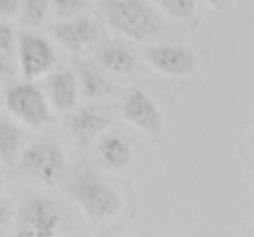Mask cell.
Returning a JSON list of instances; mask_svg holds the SVG:
<instances>
[{
	"mask_svg": "<svg viewBox=\"0 0 254 237\" xmlns=\"http://www.w3.org/2000/svg\"><path fill=\"white\" fill-rule=\"evenodd\" d=\"M145 58L157 70L173 75V77H187V75L195 74V70L198 68L197 56L188 47L153 46L146 49Z\"/></svg>",
	"mask_w": 254,
	"mask_h": 237,
	"instance_id": "obj_8",
	"label": "cell"
},
{
	"mask_svg": "<svg viewBox=\"0 0 254 237\" xmlns=\"http://www.w3.org/2000/svg\"><path fill=\"white\" fill-rule=\"evenodd\" d=\"M21 5L23 2L19 0H0V16H4V18L16 16L18 12H21Z\"/></svg>",
	"mask_w": 254,
	"mask_h": 237,
	"instance_id": "obj_20",
	"label": "cell"
},
{
	"mask_svg": "<svg viewBox=\"0 0 254 237\" xmlns=\"http://www.w3.org/2000/svg\"><path fill=\"white\" fill-rule=\"evenodd\" d=\"M110 124H112V119L106 113L96 112L92 108H82L71 115L70 133L78 145H87L96 136L101 135Z\"/></svg>",
	"mask_w": 254,
	"mask_h": 237,
	"instance_id": "obj_11",
	"label": "cell"
},
{
	"mask_svg": "<svg viewBox=\"0 0 254 237\" xmlns=\"http://www.w3.org/2000/svg\"><path fill=\"white\" fill-rule=\"evenodd\" d=\"M9 218H11V209H9V206L5 202L0 201V230L7 225Z\"/></svg>",
	"mask_w": 254,
	"mask_h": 237,
	"instance_id": "obj_22",
	"label": "cell"
},
{
	"mask_svg": "<svg viewBox=\"0 0 254 237\" xmlns=\"http://www.w3.org/2000/svg\"><path fill=\"white\" fill-rule=\"evenodd\" d=\"M18 58L26 82H33L35 79L49 74L56 65V54L51 44L32 33L18 35Z\"/></svg>",
	"mask_w": 254,
	"mask_h": 237,
	"instance_id": "obj_6",
	"label": "cell"
},
{
	"mask_svg": "<svg viewBox=\"0 0 254 237\" xmlns=\"http://www.w3.org/2000/svg\"><path fill=\"white\" fill-rule=\"evenodd\" d=\"M80 91L89 99H101L113 92V84L105 77V74L85 61H77Z\"/></svg>",
	"mask_w": 254,
	"mask_h": 237,
	"instance_id": "obj_13",
	"label": "cell"
},
{
	"mask_svg": "<svg viewBox=\"0 0 254 237\" xmlns=\"http://www.w3.org/2000/svg\"><path fill=\"white\" fill-rule=\"evenodd\" d=\"M98 61L112 74L127 75L136 70V56L127 47L119 46V44L103 47L98 53Z\"/></svg>",
	"mask_w": 254,
	"mask_h": 237,
	"instance_id": "obj_14",
	"label": "cell"
},
{
	"mask_svg": "<svg viewBox=\"0 0 254 237\" xmlns=\"http://www.w3.org/2000/svg\"><path fill=\"white\" fill-rule=\"evenodd\" d=\"M54 7H56V14L64 18V16H75L82 12L87 7V2L85 0H56Z\"/></svg>",
	"mask_w": 254,
	"mask_h": 237,
	"instance_id": "obj_18",
	"label": "cell"
},
{
	"mask_svg": "<svg viewBox=\"0 0 254 237\" xmlns=\"http://www.w3.org/2000/svg\"><path fill=\"white\" fill-rule=\"evenodd\" d=\"M19 169L46 187H56L66 173V157L60 143L40 140L25 149L19 159Z\"/></svg>",
	"mask_w": 254,
	"mask_h": 237,
	"instance_id": "obj_2",
	"label": "cell"
},
{
	"mask_svg": "<svg viewBox=\"0 0 254 237\" xmlns=\"http://www.w3.org/2000/svg\"><path fill=\"white\" fill-rule=\"evenodd\" d=\"M122 115L129 124L150 136H159L164 129V119L157 103L141 89H134L122 105Z\"/></svg>",
	"mask_w": 254,
	"mask_h": 237,
	"instance_id": "obj_7",
	"label": "cell"
},
{
	"mask_svg": "<svg viewBox=\"0 0 254 237\" xmlns=\"http://www.w3.org/2000/svg\"><path fill=\"white\" fill-rule=\"evenodd\" d=\"M56 40L71 53H84L98 44L99 30L89 18H75L63 21L53 30Z\"/></svg>",
	"mask_w": 254,
	"mask_h": 237,
	"instance_id": "obj_9",
	"label": "cell"
},
{
	"mask_svg": "<svg viewBox=\"0 0 254 237\" xmlns=\"http://www.w3.org/2000/svg\"><path fill=\"white\" fill-rule=\"evenodd\" d=\"M253 138H254V133H253Z\"/></svg>",
	"mask_w": 254,
	"mask_h": 237,
	"instance_id": "obj_25",
	"label": "cell"
},
{
	"mask_svg": "<svg viewBox=\"0 0 254 237\" xmlns=\"http://www.w3.org/2000/svg\"><path fill=\"white\" fill-rule=\"evenodd\" d=\"M159 5L164 12L181 21L190 23L197 11V2L193 0H159Z\"/></svg>",
	"mask_w": 254,
	"mask_h": 237,
	"instance_id": "obj_17",
	"label": "cell"
},
{
	"mask_svg": "<svg viewBox=\"0 0 254 237\" xmlns=\"http://www.w3.org/2000/svg\"><path fill=\"white\" fill-rule=\"evenodd\" d=\"M16 74V63H14V58L11 56H5V54L0 53V77H12Z\"/></svg>",
	"mask_w": 254,
	"mask_h": 237,
	"instance_id": "obj_21",
	"label": "cell"
},
{
	"mask_svg": "<svg viewBox=\"0 0 254 237\" xmlns=\"http://www.w3.org/2000/svg\"><path fill=\"white\" fill-rule=\"evenodd\" d=\"M61 225V211L47 197L25 201L16 215L14 237H54Z\"/></svg>",
	"mask_w": 254,
	"mask_h": 237,
	"instance_id": "obj_4",
	"label": "cell"
},
{
	"mask_svg": "<svg viewBox=\"0 0 254 237\" xmlns=\"http://www.w3.org/2000/svg\"><path fill=\"white\" fill-rule=\"evenodd\" d=\"M96 152H98L99 162L112 171L124 169L132 159V147L129 140L115 131L106 133L99 138Z\"/></svg>",
	"mask_w": 254,
	"mask_h": 237,
	"instance_id": "obj_10",
	"label": "cell"
},
{
	"mask_svg": "<svg viewBox=\"0 0 254 237\" xmlns=\"http://www.w3.org/2000/svg\"><path fill=\"white\" fill-rule=\"evenodd\" d=\"M5 106L16 119L32 128H44L53 119L46 96L32 82L9 89L5 92Z\"/></svg>",
	"mask_w": 254,
	"mask_h": 237,
	"instance_id": "obj_5",
	"label": "cell"
},
{
	"mask_svg": "<svg viewBox=\"0 0 254 237\" xmlns=\"http://www.w3.org/2000/svg\"><path fill=\"white\" fill-rule=\"evenodd\" d=\"M14 47L16 40L12 28L9 25H5V23H0V53L5 54V56L14 58Z\"/></svg>",
	"mask_w": 254,
	"mask_h": 237,
	"instance_id": "obj_19",
	"label": "cell"
},
{
	"mask_svg": "<svg viewBox=\"0 0 254 237\" xmlns=\"http://www.w3.org/2000/svg\"><path fill=\"white\" fill-rule=\"evenodd\" d=\"M51 2L47 0H26L21 5V16H19V23L26 26H40L47 18Z\"/></svg>",
	"mask_w": 254,
	"mask_h": 237,
	"instance_id": "obj_16",
	"label": "cell"
},
{
	"mask_svg": "<svg viewBox=\"0 0 254 237\" xmlns=\"http://www.w3.org/2000/svg\"><path fill=\"white\" fill-rule=\"evenodd\" d=\"M78 96H80V85L70 70H60L54 74L51 80V99L58 110L61 112L73 110L78 103Z\"/></svg>",
	"mask_w": 254,
	"mask_h": 237,
	"instance_id": "obj_12",
	"label": "cell"
},
{
	"mask_svg": "<svg viewBox=\"0 0 254 237\" xmlns=\"http://www.w3.org/2000/svg\"><path fill=\"white\" fill-rule=\"evenodd\" d=\"M2 188H4V180H2V176H0V192H2Z\"/></svg>",
	"mask_w": 254,
	"mask_h": 237,
	"instance_id": "obj_24",
	"label": "cell"
},
{
	"mask_svg": "<svg viewBox=\"0 0 254 237\" xmlns=\"http://www.w3.org/2000/svg\"><path fill=\"white\" fill-rule=\"evenodd\" d=\"M99 9L113 30L136 40L148 39L162 26L159 14L143 0H103Z\"/></svg>",
	"mask_w": 254,
	"mask_h": 237,
	"instance_id": "obj_1",
	"label": "cell"
},
{
	"mask_svg": "<svg viewBox=\"0 0 254 237\" xmlns=\"http://www.w3.org/2000/svg\"><path fill=\"white\" fill-rule=\"evenodd\" d=\"M23 142V131L12 122L0 121V159L5 164H12L16 160Z\"/></svg>",
	"mask_w": 254,
	"mask_h": 237,
	"instance_id": "obj_15",
	"label": "cell"
},
{
	"mask_svg": "<svg viewBox=\"0 0 254 237\" xmlns=\"http://www.w3.org/2000/svg\"><path fill=\"white\" fill-rule=\"evenodd\" d=\"M73 199L92 223L112 222L124 208L122 195L113 187L98 180L78 181L73 188Z\"/></svg>",
	"mask_w": 254,
	"mask_h": 237,
	"instance_id": "obj_3",
	"label": "cell"
},
{
	"mask_svg": "<svg viewBox=\"0 0 254 237\" xmlns=\"http://www.w3.org/2000/svg\"><path fill=\"white\" fill-rule=\"evenodd\" d=\"M98 237H119V236H115V234H101V236H98Z\"/></svg>",
	"mask_w": 254,
	"mask_h": 237,
	"instance_id": "obj_23",
	"label": "cell"
}]
</instances>
